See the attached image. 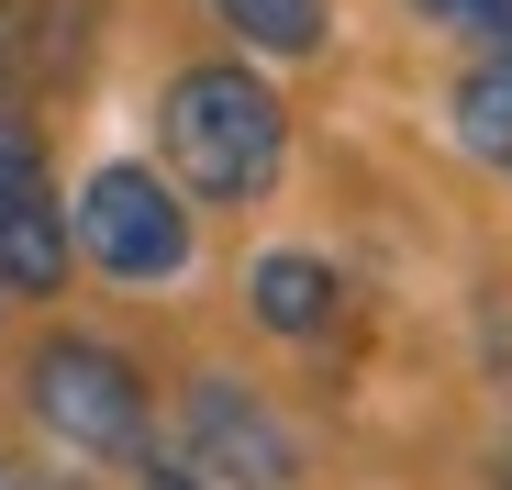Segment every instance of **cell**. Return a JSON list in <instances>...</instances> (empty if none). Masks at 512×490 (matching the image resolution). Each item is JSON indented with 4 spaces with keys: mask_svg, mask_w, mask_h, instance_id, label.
Returning a JSON list of instances; mask_svg holds the SVG:
<instances>
[{
    "mask_svg": "<svg viewBox=\"0 0 512 490\" xmlns=\"http://www.w3.org/2000/svg\"><path fill=\"white\" fill-rule=\"evenodd\" d=\"M156 145L179 168L190 201H268L279 168H290V112L256 67H179L156 90Z\"/></svg>",
    "mask_w": 512,
    "mask_h": 490,
    "instance_id": "obj_1",
    "label": "cell"
},
{
    "mask_svg": "<svg viewBox=\"0 0 512 490\" xmlns=\"http://www.w3.org/2000/svg\"><path fill=\"white\" fill-rule=\"evenodd\" d=\"M23 413L67 446V457H90V468H134L156 446V413H145V379L123 346L101 335H45L23 357Z\"/></svg>",
    "mask_w": 512,
    "mask_h": 490,
    "instance_id": "obj_2",
    "label": "cell"
},
{
    "mask_svg": "<svg viewBox=\"0 0 512 490\" xmlns=\"http://www.w3.org/2000/svg\"><path fill=\"white\" fill-rule=\"evenodd\" d=\"M67 234H78V257L101 279H179L190 268V212L156 168H90Z\"/></svg>",
    "mask_w": 512,
    "mask_h": 490,
    "instance_id": "obj_3",
    "label": "cell"
},
{
    "mask_svg": "<svg viewBox=\"0 0 512 490\" xmlns=\"http://www.w3.org/2000/svg\"><path fill=\"white\" fill-rule=\"evenodd\" d=\"M156 446L190 457L212 490H290V479H301L290 424H279L245 379H190V390H179V435H156Z\"/></svg>",
    "mask_w": 512,
    "mask_h": 490,
    "instance_id": "obj_4",
    "label": "cell"
},
{
    "mask_svg": "<svg viewBox=\"0 0 512 490\" xmlns=\"http://www.w3.org/2000/svg\"><path fill=\"white\" fill-rule=\"evenodd\" d=\"M245 312L268 323V335L312 346V335H334V312H346V279H334L323 257H301V245H279V257L245 268Z\"/></svg>",
    "mask_w": 512,
    "mask_h": 490,
    "instance_id": "obj_5",
    "label": "cell"
},
{
    "mask_svg": "<svg viewBox=\"0 0 512 490\" xmlns=\"http://www.w3.org/2000/svg\"><path fill=\"white\" fill-rule=\"evenodd\" d=\"M78 268V234L45 190H0V290H23V301H56Z\"/></svg>",
    "mask_w": 512,
    "mask_h": 490,
    "instance_id": "obj_6",
    "label": "cell"
},
{
    "mask_svg": "<svg viewBox=\"0 0 512 490\" xmlns=\"http://www.w3.org/2000/svg\"><path fill=\"white\" fill-rule=\"evenodd\" d=\"M446 123H457V145L479 156V168H501V179H512V56H479V67L457 78Z\"/></svg>",
    "mask_w": 512,
    "mask_h": 490,
    "instance_id": "obj_7",
    "label": "cell"
},
{
    "mask_svg": "<svg viewBox=\"0 0 512 490\" xmlns=\"http://www.w3.org/2000/svg\"><path fill=\"white\" fill-rule=\"evenodd\" d=\"M212 12L256 56H323V34H334V0H212Z\"/></svg>",
    "mask_w": 512,
    "mask_h": 490,
    "instance_id": "obj_8",
    "label": "cell"
},
{
    "mask_svg": "<svg viewBox=\"0 0 512 490\" xmlns=\"http://www.w3.org/2000/svg\"><path fill=\"white\" fill-rule=\"evenodd\" d=\"M23 23H34V67H45V78H78V67H90V23H101L90 0H34Z\"/></svg>",
    "mask_w": 512,
    "mask_h": 490,
    "instance_id": "obj_9",
    "label": "cell"
},
{
    "mask_svg": "<svg viewBox=\"0 0 512 490\" xmlns=\"http://www.w3.org/2000/svg\"><path fill=\"white\" fill-rule=\"evenodd\" d=\"M412 12L468 34V45H490V56H512V0H412Z\"/></svg>",
    "mask_w": 512,
    "mask_h": 490,
    "instance_id": "obj_10",
    "label": "cell"
},
{
    "mask_svg": "<svg viewBox=\"0 0 512 490\" xmlns=\"http://www.w3.org/2000/svg\"><path fill=\"white\" fill-rule=\"evenodd\" d=\"M0 190H45V134L23 112H0Z\"/></svg>",
    "mask_w": 512,
    "mask_h": 490,
    "instance_id": "obj_11",
    "label": "cell"
},
{
    "mask_svg": "<svg viewBox=\"0 0 512 490\" xmlns=\"http://www.w3.org/2000/svg\"><path fill=\"white\" fill-rule=\"evenodd\" d=\"M23 78H34V23H23V0H0V112H12Z\"/></svg>",
    "mask_w": 512,
    "mask_h": 490,
    "instance_id": "obj_12",
    "label": "cell"
},
{
    "mask_svg": "<svg viewBox=\"0 0 512 490\" xmlns=\"http://www.w3.org/2000/svg\"><path fill=\"white\" fill-rule=\"evenodd\" d=\"M134 468H145V490H212V479H201V468H190V457H167V446H145V457H134Z\"/></svg>",
    "mask_w": 512,
    "mask_h": 490,
    "instance_id": "obj_13",
    "label": "cell"
},
{
    "mask_svg": "<svg viewBox=\"0 0 512 490\" xmlns=\"http://www.w3.org/2000/svg\"><path fill=\"white\" fill-rule=\"evenodd\" d=\"M0 490H90V479H45V468H12V457H0Z\"/></svg>",
    "mask_w": 512,
    "mask_h": 490,
    "instance_id": "obj_14",
    "label": "cell"
}]
</instances>
